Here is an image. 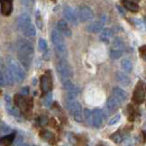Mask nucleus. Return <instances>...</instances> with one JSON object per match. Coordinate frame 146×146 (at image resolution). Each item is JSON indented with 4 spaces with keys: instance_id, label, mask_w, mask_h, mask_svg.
Returning <instances> with one entry per match:
<instances>
[{
    "instance_id": "3",
    "label": "nucleus",
    "mask_w": 146,
    "mask_h": 146,
    "mask_svg": "<svg viewBox=\"0 0 146 146\" xmlns=\"http://www.w3.org/2000/svg\"><path fill=\"white\" fill-rule=\"evenodd\" d=\"M56 69H57V72H58L62 80H64V79H71L72 78L73 75L72 68L68 63V61L65 58H60V61L56 64Z\"/></svg>"
},
{
    "instance_id": "26",
    "label": "nucleus",
    "mask_w": 146,
    "mask_h": 146,
    "mask_svg": "<svg viewBox=\"0 0 146 146\" xmlns=\"http://www.w3.org/2000/svg\"><path fill=\"white\" fill-rule=\"evenodd\" d=\"M123 5L125 6V8L128 9L129 11H133V13H136L139 10V7L138 5H136L135 2L130 1V0H123Z\"/></svg>"
},
{
    "instance_id": "1",
    "label": "nucleus",
    "mask_w": 146,
    "mask_h": 146,
    "mask_svg": "<svg viewBox=\"0 0 146 146\" xmlns=\"http://www.w3.org/2000/svg\"><path fill=\"white\" fill-rule=\"evenodd\" d=\"M76 94L68 92L66 99H65V104H66V108L69 110V112L71 113L75 121H82L83 120V110L80 105V102L76 99Z\"/></svg>"
},
{
    "instance_id": "15",
    "label": "nucleus",
    "mask_w": 146,
    "mask_h": 146,
    "mask_svg": "<svg viewBox=\"0 0 146 146\" xmlns=\"http://www.w3.org/2000/svg\"><path fill=\"white\" fill-rule=\"evenodd\" d=\"M112 97L118 101V102H124V101H126L127 100V92L125 91V90H123L121 88H118V87H116V88H113L112 89Z\"/></svg>"
},
{
    "instance_id": "38",
    "label": "nucleus",
    "mask_w": 146,
    "mask_h": 146,
    "mask_svg": "<svg viewBox=\"0 0 146 146\" xmlns=\"http://www.w3.org/2000/svg\"><path fill=\"white\" fill-rule=\"evenodd\" d=\"M28 93H29V89L27 88V87H25V88H23L21 90H20V96H24V97H26V96H28Z\"/></svg>"
},
{
    "instance_id": "31",
    "label": "nucleus",
    "mask_w": 146,
    "mask_h": 146,
    "mask_svg": "<svg viewBox=\"0 0 146 146\" xmlns=\"http://www.w3.org/2000/svg\"><path fill=\"white\" fill-rule=\"evenodd\" d=\"M123 52H124V51H121V50L112 48V50L110 51V57L113 58V60H118V58H120V57L123 56Z\"/></svg>"
},
{
    "instance_id": "35",
    "label": "nucleus",
    "mask_w": 146,
    "mask_h": 146,
    "mask_svg": "<svg viewBox=\"0 0 146 146\" xmlns=\"http://www.w3.org/2000/svg\"><path fill=\"white\" fill-rule=\"evenodd\" d=\"M68 139H69V143H71L72 145H76L78 144V138L75 137V135L72 134V133L68 134Z\"/></svg>"
},
{
    "instance_id": "29",
    "label": "nucleus",
    "mask_w": 146,
    "mask_h": 146,
    "mask_svg": "<svg viewBox=\"0 0 146 146\" xmlns=\"http://www.w3.org/2000/svg\"><path fill=\"white\" fill-rule=\"evenodd\" d=\"M20 3L21 6L27 9V10H32L33 7H34V3H35V0H20Z\"/></svg>"
},
{
    "instance_id": "9",
    "label": "nucleus",
    "mask_w": 146,
    "mask_h": 146,
    "mask_svg": "<svg viewBox=\"0 0 146 146\" xmlns=\"http://www.w3.org/2000/svg\"><path fill=\"white\" fill-rule=\"evenodd\" d=\"M52 89V76L50 72H46L40 78V90L43 94H47Z\"/></svg>"
},
{
    "instance_id": "22",
    "label": "nucleus",
    "mask_w": 146,
    "mask_h": 146,
    "mask_svg": "<svg viewBox=\"0 0 146 146\" xmlns=\"http://www.w3.org/2000/svg\"><path fill=\"white\" fill-rule=\"evenodd\" d=\"M116 78H117V81L121 84V86H129L130 84V79L126 73L123 72H117L116 73Z\"/></svg>"
},
{
    "instance_id": "14",
    "label": "nucleus",
    "mask_w": 146,
    "mask_h": 146,
    "mask_svg": "<svg viewBox=\"0 0 146 146\" xmlns=\"http://www.w3.org/2000/svg\"><path fill=\"white\" fill-rule=\"evenodd\" d=\"M0 10L3 16H9L13 11V0H0Z\"/></svg>"
},
{
    "instance_id": "42",
    "label": "nucleus",
    "mask_w": 146,
    "mask_h": 146,
    "mask_svg": "<svg viewBox=\"0 0 146 146\" xmlns=\"http://www.w3.org/2000/svg\"><path fill=\"white\" fill-rule=\"evenodd\" d=\"M142 54H143V57L145 58V46L142 47Z\"/></svg>"
},
{
    "instance_id": "7",
    "label": "nucleus",
    "mask_w": 146,
    "mask_h": 146,
    "mask_svg": "<svg viewBox=\"0 0 146 146\" xmlns=\"http://www.w3.org/2000/svg\"><path fill=\"white\" fill-rule=\"evenodd\" d=\"M105 115L101 109H94L91 111V125L96 128H100L104 124Z\"/></svg>"
},
{
    "instance_id": "5",
    "label": "nucleus",
    "mask_w": 146,
    "mask_h": 146,
    "mask_svg": "<svg viewBox=\"0 0 146 146\" xmlns=\"http://www.w3.org/2000/svg\"><path fill=\"white\" fill-rule=\"evenodd\" d=\"M15 102H16V106L18 107V109L24 111V112L29 111L33 107V100L28 99V98H25L24 96H20V94H18L15 98Z\"/></svg>"
},
{
    "instance_id": "25",
    "label": "nucleus",
    "mask_w": 146,
    "mask_h": 146,
    "mask_svg": "<svg viewBox=\"0 0 146 146\" xmlns=\"http://www.w3.org/2000/svg\"><path fill=\"white\" fill-rule=\"evenodd\" d=\"M21 33L27 37V38H33V37L36 36V28H35V26H34L33 24H31V25L27 26Z\"/></svg>"
},
{
    "instance_id": "17",
    "label": "nucleus",
    "mask_w": 146,
    "mask_h": 146,
    "mask_svg": "<svg viewBox=\"0 0 146 146\" xmlns=\"http://www.w3.org/2000/svg\"><path fill=\"white\" fill-rule=\"evenodd\" d=\"M112 37H113V31L111 28H104L101 31V34H100L99 38H100V40L102 43L108 44L110 40L112 39Z\"/></svg>"
},
{
    "instance_id": "13",
    "label": "nucleus",
    "mask_w": 146,
    "mask_h": 146,
    "mask_svg": "<svg viewBox=\"0 0 146 146\" xmlns=\"http://www.w3.org/2000/svg\"><path fill=\"white\" fill-rule=\"evenodd\" d=\"M56 28L63 36L70 37L72 35V32H71V29H70V27L65 20H58L56 24Z\"/></svg>"
},
{
    "instance_id": "34",
    "label": "nucleus",
    "mask_w": 146,
    "mask_h": 146,
    "mask_svg": "<svg viewBox=\"0 0 146 146\" xmlns=\"http://www.w3.org/2000/svg\"><path fill=\"white\" fill-rule=\"evenodd\" d=\"M115 143H117V144H120L121 142H123V136L120 135V134H118V133H116V134H113L111 137H110Z\"/></svg>"
},
{
    "instance_id": "32",
    "label": "nucleus",
    "mask_w": 146,
    "mask_h": 146,
    "mask_svg": "<svg viewBox=\"0 0 146 146\" xmlns=\"http://www.w3.org/2000/svg\"><path fill=\"white\" fill-rule=\"evenodd\" d=\"M38 48H39L42 52H45V51L47 50V43H46V40H45L44 38H40V39L38 40Z\"/></svg>"
},
{
    "instance_id": "30",
    "label": "nucleus",
    "mask_w": 146,
    "mask_h": 146,
    "mask_svg": "<svg viewBox=\"0 0 146 146\" xmlns=\"http://www.w3.org/2000/svg\"><path fill=\"white\" fill-rule=\"evenodd\" d=\"M112 46H113V48H116V50H121V51H124L125 44H124V42H123L120 38H115V39H113V43H112Z\"/></svg>"
},
{
    "instance_id": "10",
    "label": "nucleus",
    "mask_w": 146,
    "mask_h": 146,
    "mask_svg": "<svg viewBox=\"0 0 146 146\" xmlns=\"http://www.w3.org/2000/svg\"><path fill=\"white\" fill-rule=\"evenodd\" d=\"M133 100L136 104H143L145 100V88H144V83L143 82H138L134 94H133Z\"/></svg>"
},
{
    "instance_id": "41",
    "label": "nucleus",
    "mask_w": 146,
    "mask_h": 146,
    "mask_svg": "<svg viewBox=\"0 0 146 146\" xmlns=\"http://www.w3.org/2000/svg\"><path fill=\"white\" fill-rule=\"evenodd\" d=\"M14 141H15V146H20L23 144V139H21V138H17V139H16V137H15Z\"/></svg>"
},
{
    "instance_id": "33",
    "label": "nucleus",
    "mask_w": 146,
    "mask_h": 146,
    "mask_svg": "<svg viewBox=\"0 0 146 146\" xmlns=\"http://www.w3.org/2000/svg\"><path fill=\"white\" fill-rule=\"evenodd\" d=\"M83 119H86V121L89 125H91V111L90 110L87 109L83 111Z\"/></svg>"
},
{
    "instance_id": "6",
    "label": "nucleus",
    "mask_w": 146,
    "mask_h": 146,
    "mask_svg": "<svg viewBox=\"0 0 146 146\" xmlns=\"http://www.w3.org/2000/svg\"><path fill=\"white\" fill-rule=\"evenodd\" d=\"M17 50H18V53H21V54L28 55V56H32V57L34 55V47L28 40H24V39L18 40Z\"/></svg>"
},
{
    "instance_id": "16",
    "label": "nucleus",
    "mask_w": 146,
    "mask_h": 146,
    "mask_svg": "<svg viewBox=\"0 0 146 146\" xmlns=\"http://www.w3.org/2000/svg\"><path fill=\"white\" fill-rule=\"evenodd\" d=\"M62 84H63V88L68 92L74 93L76 96L79 94V88L71 81V79H64V80H62Z\"/></svg>"
},
{
    "instance_id": "2",
    "label": "nucleus",
    "mask_w": 146,
    "mask_h": 146,
    "mask_svg": "<svg viewBox=\"0 0 146 146\" xmlns=\"http://www.w3.org/2000/svg\"><path fill=\"white\" fill-rule=\"evenodd\" d=\"M7 69L10 73L13 80H14V83H20L24 79H25V71H24V68L19 64L18 62H16L15 60H9L8 61V64H7Z\"/></svg>"
},
{
    "instance_id": "12",
    "label": "nucleus",
    "mask_w": 146,
    "mask_h": 146,
    "mask_svg": "<svg viewBox=\"0 0 146 146\" xmlns=\"http://www.w3.org/2000/svg\"><path fill=\"white\" fill-rule=\"evenodd\" d=\"M31 24H32V18H31V16L27 13L20 14V16L17 19V25H18V28L20 29V32H23Z\"/></svg>"
},
{
    "instance_id": "20",
    "label": "nucleus",
    "mask_w": 146,
    "mask_h": 146,
    "mask_svg": "<svg viewBox=\"0 0 146 146\" xmlns=\"http://www.w3.org/2000/svg\"><path fill=\"white\" fill-rule=\"evenodd\" d=\"M55 52L58 55L60 58H66L68 57V48H66L65 43L55 45Z\"/></svg>"
},
{
    "instance_id": "39",
    "label": "nucleus",
    "mask_w": 146,
    "mask_h": 146,
    "mask_svg": "<svg viewBox=\"0 0 146 146\" xmlns=\"http://www.w3.org/2000/svg\"><path fill=\"white\" fill-rule=\"evenodd\" d=\"M37 19H36V23H37V27L39 28V29H42L43 28V21H42V19L39 18V15H38V13H37Z\"/></svg>"
},
{
    "instance_id": "8",
    "label": "nucleus",
    "mask_w": 146,
    "mask_h": 146,
    "mask_svg": "<svg viewBox=\"0 0 146 146\" xmlns=\"http://www.w3.org/2000/svg\"><path fill=\"white\" fill-rule=\"evenodd\" d=\"M13 84H14V80L8 69L5 66H0V86L6 87V86H13Z\"/></svg>"
},
{
    "instance_id": "4",
    "label": "nucleus",
    "mask_w": 146,
    "mask_h": 146,
    "mask_svg": "<svg viewBox=\"0 0 146 146\" xmlns=\"http://www.w3.org/2000/svg\"><path fill=\"white\" fill-rule=\"evenodd\" d=\"M78 18L81 23H88L93 18V11L90 7L88 6H80L76 14Z\"/></svg>"
},
{
    "instance_id": "24",
    "label": "nucleus",
    "mask_w": 146,
    "mask_h": 146,
    "mask_svg": "<svg viewBox=\"0 0 146 146\" xmlns=\"http://www.w3.org/2000/svg\"><path fill=\"white\" fill-rule=\"evenodd\" d=\"M52 42H53V44L55 45H58V44H63L64 43V38H63V35L57 31V29H54L53 32H52Z\"/></svg>"
},
{
    "instance_id": "11",
    "label": "nucleus",
    "mask_w": 146,
    "mask_h": 146,
    "mask_svg": "<svg viewBox=\"0 0 146 146\" xmlns=\"http://www.w3.org/2000/svg\"><path fill=\"white\" fill-rule=\"evenodd\" d=\"M63 14H64V17L66 19V21L69 23H72V24H78V16H76V13L74 11L72 7L70 6H65L64 9H63Z\"/></svg>"
},
{
    "instance_id": "28",
    "label": "nucleus",
    "mask_w": 146,
    "mask_h": 146,
    "mask_svg": "<svg viewBox=\"0 0 146 146\" xmlns=\"http://www.w3.org/2000/svg\"><path fill=\"white\" fill-rule=\"evenodd\" d=\"M40 137L44 138L47 142H53L54 141V134L50 130H42L40 131Z\"/></svg>"
},
{
    "instance_id": "43",
    "label": "nucleus",
    "mask_w": 146,
    "mask_h": 146,
    "mask_svg": "<svg viewBox=\"0 0 146 146\" xmlns=\"http://www.w3.org/2000/svg\"><path fill=\"white\" fill-rule=\"evenodd\" d=\"M0 125H1V123H0Z\"/></svg>"
},
{
    "instance_id": "40",
    "label": "nucleus",
    "mask_w": 146,
    "mask_h": 146,
    "mask_svg": "<svg viewBox=\"0 0 146 146\" xmlns=\"http://www.w3.org/2000/svg\"><path fill=\"white\" fill-rule=\"evenodd\" d=\"M51 102H52V94H48L47 98L45 99V105H46V106H50Z\"/></svg>"
},
{
    "instance_id": "19",
    "label": "nucleus",
    "mask_w": 146,
    "mask_h": 146,
    "mask_svg": "<svg viewBox=\"0 0 146 146\" xmlns=\"http://www.w3.org/2000/svg\"><path fill=\"white\" fill-rule=\"evenodd\" d=\"M18 60H19V62H20V65H21L25 70H28V69L31 68V64H32V56L18 53Z\"/></svg>"
},
{
    "instance_id": "18",
    "label": "nucleus",
    "mask_w": 146,
    "mask_h": 146,
    "mask_svg": "<svg viewBox=\"0 0 146 146\" xmlns=\"http://www.w3.org/2000/svg\"><path fill=\"white\" fill-rule=\"evenodd\" d=\"M104 29V23L102 21H93L90 23L88 26H87V31L89 33L92 34H96V33H99Z\"/></svg>"
},
{
    "instance_id": "23",
    "label": "nucleus",
    "mask_w": 146,
    "mask_h": 146,
    "mask_svg": "<svg viewBox=\"0 0 146 146\" xmlns=\"http://www.w3.org/2000/svg\"><path fill=\"white\" fill-rule=\"evenodd\" d=\"M16 135L15 134H9V135H6L3 137L0 138V146H10L14 143V139H15Z\"/></svg>"
},
{
    "instance_id": "27",
    "label": "nucleus",
    "mask_w": 146,
    "mask_h": 146,
    "mask_svg": "<svg viewBox=\"0 0 146 146\" xmlns=\"http://www.w3.org/2000/svg\"><path fill=\"white\" fill-rule=\"evenodd\" d=\"M121 68H123V70L126 73H130L133 71V63H131V61L128 60V58L123 60L121 61Z\"/></svg>"
},
{
    "instance_id": "36",
    "label": "nucleus",
    "mask_w": 146,
    "mask_h": 146,
    "mask_svg": "<svg viewBox=\"0 0 146 146\" xmlns=\"http://www.w3.org/2000/svg\"><path fill=\"white\" fill-rule=\"evenodd\" d=\"M47 123H48V119H47L46 116L42 115V116L38 117V125H40V126H45V125H47Z\"/></svg>"
},
{
    "instance_id": "21",
    "label": "nucleus",
    "mask_w": 146,
    "mask_h": 146,
    "mask_svg": "<svg viewBox=\"0 0 146 146\" xmlns=\"http://www.w3.org/2000/svg\"><path fill=\"white\" fill-rule=\"evenodd\" d=\"M119 104L120 102H118L113 97H110L108 98V100H107V110L109 111V112H113V111H116V110L119 108Z\"/></svg>"
},
{
    "instance_id": "37",
    "label": "nucleus",
    "mask_w": 146,
    "mask_h": 146,
    "mask_svg": "<svg viewBox=\"0 0 146 146\" xmlns=\"http://www.w3.org/2000/svg\"><path fill=\"white\" fill-rule=\"evenodd\" d=\"M120 120V115H116V116H113L111 119L109 120V123H108V125L109 126H112V125H116L118 121Z\"/></svg>"
}]
</instances>
